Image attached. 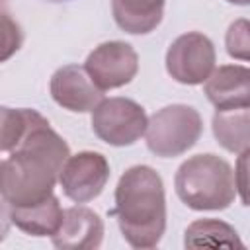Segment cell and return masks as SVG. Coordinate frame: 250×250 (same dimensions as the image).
<instances>
[{
  "label": "cell",
  "mask_w": 250,
  "mask_h": 250,
  "mask_svg": "<svg viewBox=\"0 0 250 250\" xmlns=\"http://www.w3.org/2000/svg\"><path fill=\"white\" fill-rule=\"evenodd\" d=\"M250 113L248 107L217 109L213 115V135L229 152H244L250 146Z\"/></svg>",
  "instance_id": "14"
},
{
  "label": "cell",
  "mask_w": 250,
  "mask_h": 250,
  "mask_svg": "<svg viewBox=\"0 0 250 250\" xmlns=\"http://www.w3.org/2000/svg\"><path fill=\"white\" fill-rule=\"evenodd\" d=\"M29 123V109L0 105V152L14 150L23 139Z\"/></svg>",
  "instance_id": "16"
},
{
  "label": "cell",
  "mask_w": 250,
  "mask_h": 250,
  "mask_svg": "<svg viewBox=\"0 0 250 250\" xmlns=\"http://www.w3.org/2000/svg\"><path fill=\"white\" fill-rule=\"evenodd\" d=\"M62 207L55 195L27 207H12V225L31 236H53L62 223Z\"/></svg>",
  "instance_id": "13"
},
{
  "label": "cell",
  "mask_w": 250,
  "mask_h": 250,
  "mask_svg": "<svg viewBox=\"0 0 250 250\" xmlns=\"http://www.w3.org/2000/svg\"><path fill=\"white\" fill-rule=\"evenodd\" d=\"M23 43V31L20 23L0 8V62L12 59Z\"/></svg>",
  "instance_id": "17"
},
{
  "label": "cell",
  "mask_w": 250,
  "mask_h": 250,
  "mask_svg": "<svg viewBox=\"0 0 250 250\" xmlns=\"http://www.w3.org/2000/svg\"><path fill=\"white\" fill-rule=\"evenodd\" d=\"M225 45H227V53L238 61H248L250 59V37H248V21L236 20L234 23H230L227 37H225Z\"/></svg>",
  "instance_id": "18"
},
{
  "label": "cell",
  "mask_w": 250,
  "mask_h": 250,
  "mask_svg": "<svg viewBox=\"0 0 250 250\" xmlns=\"http://www.w3.org/2000/svg\"><path fill=\"white\" fill-rule=\"evenodd\" d=\"M203 121L197 109L186 104H172L158 109L145 129L146 146L160 158H174L188 152L201 137Z\"/></svg>",
  "instance_id": "4"
},
{
  "label": "cell",
  "mask_w": 250,
  "mask_h": 250,
  "mask_svg": "<svg viewBox=\"0 0 250 250\" xmlns=\"http://www.w3.org/2000/svg\"><path fill=\"white\" fill-rule=\"evenodd\" d=\"M146 111L129 98H102L92 109V129L100 141L113 146L137 143L146 129Z\"/></svg>",
  "instance_id": "5"
},
{
  "label": "cell",
  "mask_w": 250,
  "mask_h": 250,
  "mask_svg": "<svg viewBox=\"0 0 250 250\" xmlns=\"http://www.w3.org/2000/svg\"><path fill=\"white\" fill-rule=\"evenodd\" d=\"M227 2H230V4H238V6H248L250 0H227Z\"/></svg>",
  "instance_id": "21"
},
{
  "label": "cell",
  "mask_w": 250,
  "mask_h": 250,
  "mask_svg": "<svg viewBox=\"0 0 250 250\" xmlns=\"http://www.w3.org/2000/svg\"><path fill=\"white\" fill-rule=\"evenodd\" d=\"M51 96L61 107L74 113H84L98 105L104 92L90 80L84 66L64 64L51 76Z\"/></svg>",
  "instance_id": "9"
},
{
  "label": "cell",
  "mask_w": 250,
  "mask_h": 250,
  "mask_svg": "<svg viewBox=\"0 0 250 250\" xmlns=\"http://www.w3.org/2000/svg\"><path fill=\"white\" fill-rule=\"evenodd\" d=\"M174 186L182 203L195 211H223L236 197L230 164L211 152L195 154L182 162Z\"/></svg>",
  "instance_id": "3"
},
{
  "label": "cell",
  "mask_w": 250,
  "mask_h": 250,
  "mask_svg": "<svg viewBox=\"0 0 250 250\" xmlns=\"http://www.w3.org/2000/svg\"><path fill=\"white\" fill-rule=\"evenodd\" d=\"M215 61L217 55L213 41L199 31H188L176 37L166 51L168 74L186 86L203 84L213 72Z\"/></svg>",
  "instance_id": "6"
},
{
  "label": "cell",
  "mask_w": 250,
  "mask_h": 250,
  "mask_svg": "<svg viewBox=\"0 0 250 250\" xmlns=\"http://www.w3.org/2000/svg\"><path fill=\"white\" fill-rule=\"evenodd\" d=\"M84 68L90 80L102 90H115L129 84L139 70V55L125 41H105L86 59Z\"/></svg>",
  "instance_id": "7"
},
{
  "label": "cell",
  "mask_w": 250,
  "mask_h": 250,
  "mask_svg": "<svg viewBox=\"0 0 250 250\" xmlns=\"http://www.w3.org/2000/svg\"><path fill=\"white\" fill-rule=\"evenodd\" d=\"M205 96L217 109L250 105V70L242 64H223L213 68L205 80Z\"/></svg>",
  "instance_id": "11"
},
{
  "label": "cell",
  "mask_w": 250,
  "mask_h": 250,
  "mask_svg": "<svg viewBox=\"0 0 250 250\" xmlns=\"http://www.w3.org/2000/svg\"><path fill=\"white\" fill-rule=\"evenodd\" d=\"M68 156L66 141L41 113L29 109L23 139L0 162V195L10 207H27L51 197Z\"/></svg>",
  "instance_id": "1"
},
{
  "label": "cell",
  "mask_w": 250,
  "mask_h": 250,
  "mask_svg": "<svg viewBox=\"0 0 250 250\" xmlns=\"http://www.w3.org/2000/svg\"><path fill=\"white\" fill-rule=\"evenodd\" d=\"M111 215L129 246L154 248L166 230V195L160 174L146 164L125 170L115 188Z\"/></svg>",
  "instance_id": "2"
},
{
  "label": "cell",
  "mask_w": 250,
  "mask_h": 250,
  "mask_svg": "<svg viewBox=\"0 0 250 250\" xmlns=\"http://www.w3.org/2000/svg\"><path fill=\"white\" fill-rule=\"evenodd\" d=\"M186 248H244L238 232L219 219H197L186 229Z\"/></svg>",
  "instance_id": "15"
},
{
  "label": "cell",
  "mask_w": 250,
  "mask_h": 250,
  "mask_svg": "<svg viewBox=\"0 0 250 250\" xmlns=\"http://www.w3.org/2000/svg\"><path fill=\"white\" fill-rule=\"evenodd\" d=\"M55 2H62V0H55Z\"/></svg>",
  "instance_id": "22"
},
{
  "label": "cell",
  "mask_w": 250,
  "mask_h": 250,
  "mask_svg": "<svg viewBox=\"0 0 250 250\" xmlns=\"http://www.w3.org/2000/svg\"><path fill=\"white\" fill-rule=\"evenodd\" d=\"M51 238L61 250H96L104 240V221L90 207L74 205L62 211V223Z\"/></svg>",
  "instance_id": "10"
},
{
  "label": "cell",
  "mask_w": 250,
  "mask_h": 250,
  "mask_svg": "<svg viewBox=\"0 0 250 250\" xmlns=\"http://www.w3.org/2000/svg\"><path fill=\"white\" fill-rule=\"evenodd\" d=\"M12 227V207L10 203L0 195V242L8 236Z\"/></svg>",
  "instance_id": "20"
},
{
  "label": "cell",
  "mask_w": 250,
  "mask_h": 250,
  "mask_svg": "<svg viewBox=\"0 0 250 250\" xmlns=\"http://www.w3.org/2000/svg\"><path fill=\"white\" fill-rule=\"evenodd\" d=\"M246 158H248V150L238 154V162L234 166V188L236 193H240V199L244 205H248V197H246Z\"/></svg>",
  "instance_id": "19"
},
{
  "label": "cell",
  "mask_w": 250,
  "mask_h": 250,
  "mask_svg": "<svg viewBox=\"0 0 250 250\" xmlns=\"http://www.w3.org/2000/svg\"><path fill=\"white\" fill-rule=\"evenodd\" d=\"M109 180V162L104 154L82 150L66 158L59 172L62 193L74 203H88L96 199Z\"/></svg>",
  "instance_id": "8"
},
{
  "label": "cell",
  "mask_w": 250,
  "mask_h": 250,
  "mask_svg": "<svg viewBox=\"0 0 250 250\" xmlns=\"http://www.w3.org/2000/svg\"><path fill=\"white\" fill-rule=\"evenodd\" d=\"M164 2L166 0H111L113 20L131 35L150 33L162 21Z\"/></svg>",
  "instance_id": "12"
}]
</instances>
